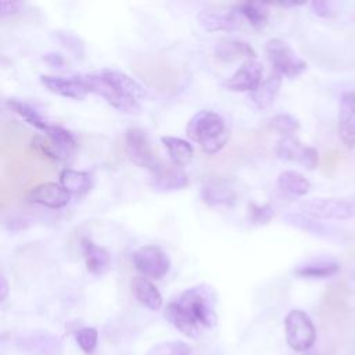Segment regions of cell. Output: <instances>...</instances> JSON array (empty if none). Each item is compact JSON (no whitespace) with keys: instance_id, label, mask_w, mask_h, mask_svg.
<instances>
[{"instance_id":"6da1fadb","label":"cell","mask_w":355,"mask_h":355,"mask_svg":"<svg viewBox=\"0 0 355 355\" xmlns=\"http://www.w3.org/2000/svg\"><path fill=\"white\" fill-rule=\"evenodd\" d=\"M165 319L182 334L197 340L218 323L216 293L208 284H197L182 291L164 309Z\"/></svg>"},{"instance_id":"7a4b0ae2","label":"cell","mask_w":355,"mask_h":355,"mask_svg":"<svg viewBox=\"0 0 355 355\" xmlns=\"http://www.w3.org/2000/svg\"><path fill=\"white\" fill-rule=\"evenodd\" d=\"M87 93L103 97L111 107L122 112H139L140 100L144 97L143 86L128 73L103 68L82 75Z\"/></svg>"},{"instance_id":"3957f363","label":"cell","mask_w":355,"mask_h":355,"mask_svg":"<svg viewBox=\"0 0 355 355\" xmlns=\"http://www.w3.org/2000/svg\"><path fill=\"white\" fill-rule=\"evenodd\" d=\"M186 135L208 155L219 153L229 140V130L225 119L212 110H201L196 112L187 122Z\"/></svg>"},{"instance_id":"277c9868","label":"cell","mask_w":355,"mask_h":355,"mask_svg":"<svg viewBox=\"0 0 355 355\" xmlns=\"http://www.w3.org/2000/svg\"><path fill=\"white\" fill-rule=\"evenodd\" d=\"M300 212L311 219L345 220L355 216V201L345 197H318L301 201Z\"/></svg>"},{"instance_id":"5b68a950","label":"cell","mask_w":355,"mask_h":355,"mask_svg":"<svg viewBox=\"0 0 355 355\" xmlns=\"http://www.w3.org/2000/svg\"><path fill=\"white\" fill-rule=\"evenodd\" d=\"M286 341L295 352L311 349L316 341V329L306 312L291 309L284 318Z\"/></svg>"},{"instance_id":"8992f818","label":"cell","mask_w":355,"mask_h":355,"mask_svg":"<svg viewBox=\"0 0 355 355\" xmlns=\"http://www.w3.org/2000/svg\"><path fill=\"white\" fill-rule=\"evenodd\" d=\"M125 153L133 164L150 172H154L162 164L153 148L147 132L140 128H129L125 132Z\"/></svg>"},{"instance_id":"52a82bcc","label":"cell","mask_w":355,"mask_h":355,"mask_svg":"<svg viewBox=\"0 0 355 355\" xmlns=\"http://www.w3.org/2000/svg\"><path fill=\"white\" fill-rule=\"evenodd\" d=\"M266 55L275 68V72L287 78H297L306 69V62L300 58L294 50L282 39H269L265 44Z\"/></svg>"},{"instance_id":"ba28073f","label":"cell","mask_w":355,"mask_h":355,"mask_svg":"<svg viewBox=\"0 0 355 355\" xmlns=\"http://www.w3.org/2000/svg\"><path fill=\"white\" fill-rule=\"evenodd\" d=\"M135 269L146 279H162L171 269L169 257L157 245L148 244L137 248L132 257Z\"/></svg>"},{"instance_id":"9c48e42d","label":"cell","mask_w":355,"mask_h":355,"mask_svg":"<svg viewBox=\"0 0 355 355\" xmlns=\"http://www.w3.org/2000/svg\"><path fill=\"white\" fill-rule=\"evenodd\" d=\"M275 153L279 158L301 164L308 169H315L319 164V154L316 148L301 143L294 136L282 137L276 144Z\"/></svg>"},{"instance_id":"30bf717a","label":"cell","mask_w":355,"mask_h":355,"mask_svg":"<svg viewBox=\"0 0 355 355\" xmlns=\"http://www.w3.org/2000/svg\"><path fill=\"white\" fill-rule=\"evenodd\" d=\"M200 196L202 202L211 208H230L237 198L233 184L227 179L219 176L205 179Z\"/></svg>"},{"instance_id":"8fae6325","label":"cell","mask_w":355,"mask_h":355,"mask_svg":"<svg viewBox=\"0 0 355 355\" xmlns=\"http://www.w3.org/2000/svg\"><path fill=\"white\" fill-rule=\"evenodd\" d=\"M263 67L257 60H245L236 72L229 76L222 85L232 92H247L248 94L254 92L262 83Z\"/></svg>"},{"instance_id":"7c38bea8","label":"cell","mask_w":355,"mask_h":355,"mask_svg":"<svg viewBox=\"0 0 355 355\" xmlns=\"http://www.w3.org/2000/svg\"><path fill=\"white\" fill-rule=\"evenodd\" d=\"M25 198L31 204L43 205L51 209H60L69 202L71 194L58 183L44 182L32 187L26 193Z\"/></svg>"},{"instance_id":"4fadbf2b","label":"cell","mask_w":355,"mask_h":355,"mask_svg":"<svg viewBox=\"0 0 355 355\" xmlns=\"http://www.w3.org/2000/svg\"><path fill=\"white\" fill-rule=\"evenodd\" d=\"M40 83L51 93L73 98L82 100L87 94V89L82 79V75L73 76H58V75H42Z\"/></svg>"},{"instance_id":"5bb4252c","label":"cell","mask_w":355,"mask_h":355,"mask_svg":"<svg viewBox=\"0 0 355 355\" xmlns=\"http://www.w3.org/2000/svg\"><path fill=\"white\" fill-rule=\"evenodd\" d=\"M189 184L187 173L176 165L161 164L154 172H151L150 186L153 190L159 193H169L182 190Z\"/></svg>"},{"instance_id":"9a60e30c","label":"cell","mask_w":355,"mask_h":355,"mask_svg":"<svg viewBox=\"0 0 355 355\" xmlns=\"http://www.w3.org/2000/svg\"><path fill=\"white\" fill-rule=\"evenodd\" d=\"M338 135L348 147H355V93L344 92L338 104Z\"/></svg>"},{"instance_id":"2e32d148","label":"cell","mask_w":355,"mask_h":355,"mask_svg":"<svg viewBox=\"0 0 355 355\" xmlns=\"http://www.w3.org/2000/svg\"><path fill=\"white\" fill-rule=\"evenodd\" d=\"M44 137L50 146L53 161L68 159L73 154L78 144L75 136L68 129L54 123H51L44 132Z\"/></svg>"},{"instance_id":"e0dca14e","label":"cell","mask_w":355,"mask_h":355,"mask_svg":"<svg viewBox=\"0 0 355 355\" xmlns=\"http://www.w3.org/2000/svg\"><path fill=\"white\" fill-rule=\"evenodd\" d=\"M197 21L208 32H233L240 25L236 11L202 10L197 14Z\"/></svg>"},{"instance_id":"ac0fdd59","label":"cell","mask_w":355,"mask_h":355,"mask_svg":"<svg viewBox=\"0 0 355 355\" xmlns=\"http://www.w3.org/2000/svg\"><path fill=\"white\" fill-rule=\"evenodd\" d=\"M80 248H82V254L85 258L86 269L92 275L101 276L110 269L111 257H110V252L104 247H100L96 243H93L90 239L83 237L80 240Z\"/></svg>"},{"instance_id":"d6986e66","label":"cell","mask_w":355,"mask_h":355,"mask_svg":"<svg viewBox=\"0 0 355 355\" xmlns=\"http://www.w3.org/2000/svg\"><path fill=\"white\" fill-rule=\"evenodd\" d=\"M214 54L222 62H230L239 58L255 60L257 57V53L250 43L236 37L220 39L214 49Z\"/></svg>"},{"instance_id":"ffe728a7","label":"cell","mask_w":355,"mask_h":355,"mask_svg":"<svg viewBox=\"0 0 355 355\" xmlns=\"http://www.w3.org/2000/svg\"><path fill=\"white\" fill-rule=\"evenodd\" d=\"M130 290L135 298L151 311H158L162 308L164 300L159 290L146 277H133L130 282Z\"/></svg>"},{"instance_id":"44dd1931","label":"cell","mask_w":355,"mask_h":355,"mask_svg":"<svg viewBox=\"0 0 355 355\" xmlns=\"http://www.w3.org/2000/svg\"><path fill=\"white\" fill-rule=\"evenodd\" d=\"M280 85L282 75L277 72L270 73L265 80H262V83L254 92L250 93V100L254 104V107L258 110L269 108L279 93Z\"/></svg>"},{"instance_id":"7402d4cb","label":"cell","mask_w":355,"mask_h":355,"mask_svg":"<svg viewBox=\"0 0 355 355\" xmlns=\"http://www.w3.org/2000/svg\"><path fill=\"white\" fill-rule=\"evenodd\" d=\"M60 184L75 197H83L92 187V176L89 172L64 168L60 172Z\"/></svg>"},{"instance_id":"603a6c76","label":"cell","mask_w":355,"mask_h":355,"mask_svg":"<svg viewBox=\"0 0 355 355\" xmlns=\"http://www.w3.org/2000/svg\"><path fill=\"white\" fill-rule=\"evenodd\" d=\"M19 347L31 355H57L61 349L55 337L46 333H33L21 338Z\"/></svg>"},{"instance_id":"cb8c5ba5","label":"cell","mask_w":355,"mask_h":355,"mask_svg":"<svg viewBox=\"0 0 355 355\" xmlns=\"http://www.w3.org/2000/svg\"><path fill=\"white\" fill-rule=\"evenodd\" d=\"M161 141L166 148L168 155L173 165L182 168L191 161L194 150L187 140L176 136H162Z\"/></svg>"},{"instance_id":"d4e9b609","label":"cell","mask_w":355,"mask_h":355,"mask_svg":"<svg viewBox=\"0 0 355 355\" xmlns=\"http://www.w3.org/2000/svg\"><path fill=\"white\" fill-rule=\"evenodd\" d=\"M277 187L287 196L302 197L309 191L311 183L302 173L287 169L279 175Z\"/></svg>"},{"instance_id":"484cf974","label":"cell","mask_w":355,"mask_h":355,"mask_svg":"<svg viewBox=\"0 0 355 355\" xmlns=\"http://www.w3.org/2000/svg\"><path fill=\"white\" fill-rule=\"evenodd\" d=\"M6 104L12 112L19 115L25 122H28L29 125L35 126L42 132H46L51 125L46 118H43V115L33 105H31L26 101H22L19 98H8Z\"/></svg>"},{"instance_id":"4316f807","label":"cell","mask_w":355,"mask_h":355,"mask_svg":"<svg viewBox=\"0 0 355 355\" xmlns=\"http://www.w3.org/2000/svg\"><path fill=\"white\" fill-rule=\"evenodd\" d=\"M234 11L237 15L244 17L245 21L254 28H262L269 21V8L263 3H255V1L239 3L234 7Z\"/></svg>"},{"instance_id":"83f0119b","label":"cell","mask_w":355,"mask_h":355,"mask_svg":"<svg viewBox=\"0 0 355 355\" xmlns=\"http://www.w3.org/2000/svg\"><path fill=\"white\" fill-rule=\"evenodd\" d=\"M340 266L331 261H313L300 265L294 269V273L300 277L306 279H323L333 276L338 272Z\"/></svg>"},{"instance_id":"f1b7e54d","label":"cell","mask_w":355,"mask_h":355,"mask_svg":"<svg viewBox=\"0 0 355 355\" xmlns=\"http://www.w3.org/2000/svg\"><path fill=\"white\" fill-rule=\"evenodd\" d=\"M269 129L280 133L283 137L293 136L300 129V122L290 114H276L268 122Z\"/></svg>"},{"instance_id":"f546056e","label":"cell","mask_w":355,"mask_h":355,"mask_svg":"<svg viewBox=\"0 0 355 355\" xmlns=\"http://www.w3.org/2000/svg\"><path fill=\"white\" fill-rule=\"evenodd\" d=\"M191 348L183 341H165L150 348L147 355H190Z\"/></svg>"},{"instance_id":"4dcf8cb0","label":"cell","mask_w":355,"mask_h":355,"mask_svg":"<svg viewBox=\"0 0 355 355\" xmlns=\"http://www.w3.org/2000/svg\"><path fill=\"white\" fill-rule=\"evenodd\" d=\"M275 215V209L270 204H248V218L252 225H266L272 220Z\"/></svg>"},{"instance_id":"1f68e13d","label":"cell","mask_w":355,"mask_h":355,"mask_svg":"<svg viewBox=\"0 0 355 355\" xmlns=\"http://www.w3.org/2000/svg\"><path fill=\"white\" fill-rule=\"evenodd\" d=\"M98 333L94 327H82L76 333V343L85 354H93L97 347Z\"/></svg>"},{"instance_id":"d6a6232c","label":"cell","mask_w":355,"mask_h":355,"mask_svg":"<svg viewBox=\"0 0 355 355\" xmlns=\"http://www.w3.org/2000/svg\"><path fill=\"white\" fill-rule=\"evenodd\" d=\"M57 39L61 42V44L64 47H67L69 51H72L76 57L83 55V53H85L83 43L76 35H73L71 32H57Z\"/></svg>"},{"instance_id":"836d02e7","label":"cell","mask_w":355,"mask_h":355,"mask_svg":"<svg viewBox=\"0 0 355 355\" xmlns=\"http://www.w3.org/2000/svg\"><path fill=\"white\" fill-rule=\"evenodd\" d=\"M311 8L313 10V12L322 18H330L333 15V6L329 1H322V0H316V1H311Z\"/></svg>"},{"instance_id":"e575fe53","label":"cell","mask_w":355,"mask_h":355,"mask_svg":"<svg viewBox=\"0 0 355 355\" xmlns=\"http://www.w3.org/2000/svg\"><path fill=\"white\" fill-rule=\"evenodd\" d=\"M24 3L21 1H0V17L6 18L8 15L17 14L22 8Z\"/></svg>"},{"instance_id":"d590c367","label":"cell","mask_w":355,"mask_h":355,"mask_svg":"<svg viewBox=\"0 0 355 355\" xmlns=\"http://www.w3.org/2000/svg\"><path fill=\"white\" fill-rule=\"evenodd\" d=\"M43 61L54 68H61L65 65V58L60 53H54V51L43 54Z\"/></svg>"},{"instance_id":"8d00e7d4","label":"cell","mask_w":355,"mask_h":355,"mask_svg":"<svg viewBox=\"0 0 355 355\" xmlns=\"http://www.w3.org/2000/svg\"><path fill=\"white\" fill-rule=\"evenodd\" d=\"M7 294H8V283L6 280V276L1 275L0 277V301L1 302L7 298Z\"/></svg>"}]
</instances>
